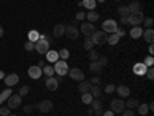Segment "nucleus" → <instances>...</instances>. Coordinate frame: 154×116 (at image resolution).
Masks as SVG:
<instances>
[{"label": "nucleus", "mask_w": 154, "mask_h": 116, "mask_svg": "<svg viewBox=\"0 0 154 116\" xmlns=\"http://www.w3.org/2000/svg\"><path fill=\"white\" fill-rule=\"evenodd\" d=\"M143 63H145V65H146L148 68H149V67H152V65H154V57H152V56H148V57L145 59V62H143Z\"/></svg>", "instance_id": "nucleus-42"}, {"label": "nucleus", "mask_w": 154, "mask_h": 116, "mask_svg": "<svg viewBox=\"0 0 154 116\" xmlns=\"http://www.w3.org/2000/svg\"><path fill=\"white\" fill-rule=\"evenodd\" d=\"M120 23L122 25H128V23H130V19H128V17H120Z\"/></svg>", "instance_id": "nucleus-52"}, {"label": "nucleus", "mask_w": 154, "mask_h": 116, "mask_svg": "<svg viewBox=\"0 0 154 116\" xmlns=\"http://www.w3.org/2000/svg\"><path fill=\"white\" fill-rule=\"evenodd\" d=\"M8 116H17V114H8Z\"/></svg>", "instance_id": "nucleus-59"}, {"label": "nucleus", "mask_w": 154, "mask_h": 116, "mask_svg": "<svg viewBox=\"0 0 154 116\" xmlns=\"http://www.w3.org/2000/svg\"><path fill=\"white\" fill-rule=\"evenodd\" d=\"M22 105V96L20 95H11L8 98V107L12 110V108H19Z\"/></svg>", "instance_id": "nucleus-11"}, {"label": "nucleus", "mask_w": 154, "mask_h": 116, "mask_svg": "<svg viewBox=\"0 0 154 116\" xmlns=\"http://www.w3.org/2000/svg\"><path fill=\"white\" fill-rule=\"evenodd\" d=\"M38 37H40V33L35 31V30H31L28 33V39H29V42H32V44H35L38 40Z\"/></svg>", "instance_id": "nucleus-30"}, {"label": "nucleus", "mask_w": 154, "mask_h": 116, "mask_svg": "<svg viewBox=\"0 0 154 116\" xmlns=\"http://www.w3.org/2000/svg\"><path fill=\"white\" fill-rule=\"evenodd\" d=\"M125 101L122 98H117V99H112L111 101V111L112 113H122L125 110Z\"/></svg>", "instance_id": "nucleus-6"}, {"label": "nucleus", "mask_w": 154, "mask_h": 116, "mask_svg": "<svg viewBox=\"0 0 154 116\" xmlns=\"http://www.w3.org/2000/svg\"><path fill=\"white\" fill-rule=\"evenodd\" d=\"M25 50H26V51H34V44L28 40L26 44H25Z\"/></svg>", "instance_id": "nucleus-49"}, {"label": "nucleus", "mask_w": 154, "mask_h": 116, "mask_svg": "<svg viewBox=\"0 0 154 116\" xmlns=\"http://www.w3.org/2000/svg\"><path fill=\"white\" fill-rule=\"evenodd\" d=\"M89 82H91L93 85H99V84L102 82V79H100V76H97V74H94V77H93V79H91V81H89Z\"/></svg>", "instance_id": "nucleus-46"}, {"label": "nucleus", "mask_w": 154, "mask_h": 116, "mask_svg": "<svg viewBox=\"0 0 154 116\" xmlns=\"http://www.w3.org/2000/svg\"><path fill=\"white\" fill-rule=\"evenodd\" d=\"M96 2H99V3H103V2H106V0H96Z\"/></svg>", "instance_id": "nucleus-58"}, {"label": "nucleus", "mask_w": 154, "mask_h": 116, "mask_svg": "<svg viewBox=\"0 0 154 116\" xmlns=\"http://www.w3.org/2000/svg\"><path fill=\"white\" fill-rule=\"evenodd\" d=\"M114 92H116V85H114V84H106L105 93H106V95H111V93H114Z\"/></svg>", "instance_id": "nucleus-40"}, {"label": "nucleus", "mask_w": 154, "mask_h": 116, "mask_svg": "<svg viewBox=\"0 0 154 116\" xmlns=\"http://www.w3.org/2000/svg\"><path fill=\"white\" fill-rule=\"evenodd\" d=\"M94 47H96V45H94V42L91 40V37H85V42H83V48L89 51V50H94Z\"/></svg>", "instance_id": "nucleus-33"}, {"label": "nucleus", "mask_w": 154, "mask_h": 116, "mask_svg": "<svg viewBox=\"0 0 154 116\" xmlns=\"http://www.w3.org/2000/svg\"><path fill=\"white\" fill-rule=\"evenodd\" d=\"M53 107H54V104L51 101H40L35 105V108L40 111V113H49L51 110H53Z\"/></svg>", "instance_id": "nucleus-10"}, {"label": "nucleus", "mask_w": 154, "mask_h": 116, "mask_svg": "<svg viewBox=\"0 0 154 116\" xmlns=\"http://www.w3.org/2000/svg\"><path fill=\"white\" fill-rule=\"evenodd\" d=\"M80 33H82L85 37H91V36L96 33V27H94L91 22H83L82 27H80Z\"/></svg>", "instance_id": "nucleus-7"}, {"label": "nucleus", "mask_w": 154, "mask_h": 116, "mask_svg": "<svg viewBox=\"0 0 154 116\" xmlns=\"http://www.w3.org/2000/svg\"><path fill=\"white\" fill-rule=\"evenodd\" d=\"M5 76H6V74H5L3 71H0V79H3V77H5Z\"/></svg>", "instance_id": "nucleus-56"}, {"label": "nucleus", "mask_w": 154, "mask_h": 116, "mask_svg": "<svg viewBox=\"0 0 154 116\" xmlns=\"http://www.w3.org/2000/svg\"><path fill=\"white\" fill-rule=\"evenodd\" d=\"M68 74L72 81H77V82H82L85 79V73L80 68H71V70H68Z\"/></svg>", "instance_id": "nucleus-9"}, {"label": "nucleus", "mask_w": 154, "mask_h": 116, "mask_svg": "<svg viewBox=\"0 0 154 116\" xmlns=\"http://www.w3.org/2000/svg\"><path fill=\"white\" fill-rule=\"evenodd\" d=\"M146 77L149 81H152L154 79V70H152V67H149L148 70H146Z\"/></svg>", "instance_id": "nucleus-47"}, {"label": "nucleus", "mask_w": 154, "mask_h": 116, "mask_svg": "<svg viewBox=\"0 0 154 116\" xmlns=\"http://www.w3.org/2000/svg\"><path fill=\"white\" fill-rule=\"evenodd\" d=\"M59 51H54V50H49L48 53H46V60L51 62V63H56L59 60Z\"/></svg>", "instance_id": "nucleus-17"}, {"label": "nucleus", "mask_w": 154, "mask_h": 116, "mask_svg": "<svg viewBox=\"0 0 154 116\" xmlns=\"http://www.w3.org/2000/svg\"><path fill=\"white\" fill-rule=\"evenodd\" d=\"M42 73L46 74V77H51V76H54V68L53 67H43L42 68Z\"/></svg>", "instance_id": "nucleus-38"}, {"label": "nucleus", "mask_w": 154, "mask_h": 116, "mask_svg": "<svg viewBox=\"0 0 154 116\" xmlns=\"http://www.w3.org/2000/svg\"><path fill=\"white\" fill-rule=\"evenodd\" d=\"M116 92H117V95L123 99V98H128V96H130V88H128L126 85H120V87H117V88H116Z\"/></svg>", "instance_id": "nucleus-18"}, {"label": "nucleus", "mask_w": 154, "mask_h": 116, "mask_svg": "<svg viewBox=\"0 0 154 116\" xmlns=\"http://www.w3.org/2000/svg\"><path fill=\"white\" fill-rule=\"evenodd\" d=\"M93 95L91 93H89V92H86V93H82V102H83V104H86V105H89V104H91V102H93Z\"/></svg>", "instance_id": "nucleus-31"}, {"label": "nucleus", "mask_w": 154, "mask_h": 116, "mask_svg": "<svg viewBox=\"0 0 154 116\" xmlns=\"http://www.w3.org/2000/svg\"><path fill=\"white\" fill-rule=\"evenodd\" d=\"M117 30V22L112 19H106L103 23H102V31H105L106 34H112Z\"/></svg>", "instance_id": "nucleus-5"}, {"label": "nucleus", "mask_w": 154, "mask_h": 116, "mask_svg": "<svg viewBox=\"0 0 154 116\" xmlns=\"http://www.w3.org/2000/svg\"><path fill=\"white\" fill-rule=\"evenodd\" d=\"M88 57L91 59V62H97V59H99L100 56H99V53H97L96 50H89V54H88Z\"/></svg>", "instance_id": "nucleus-37"}, {"label": "nucleus", "mask_w": 154, "mask_h": 116, "mask_svg": "<svg viewBox=\"0 0 154 116\" xmlns=\"http://www.w3.org/2000/svg\"><path fill=\"white\" fill-rule=\"evenodd\" d=\"M53 68H54V73H56L57 76H62V77L65 76V74H68V70H69L66 60H62V59L57 60V62L54 63V67H53Z\"/></svg>", "instance_id": "nucleus-2"}, {"label": "nucleus", "mask_w": 154, "mask_h": 116, "mask_svg": "<svg viewBox=\"0 0 154 116\" xmlns=\"http://www.w3.org/2000/svg\"><path fill=\"white\" fill-rule=\"evenodd\" d=\"M53 36L56 39H60L62 36H65V27H63V25H56L54 30H53Z\"/></svg>", "instance_id": "nucleus-21"}, {"label": "nucleus", "mask_w": 154, "mask_h": 116, "mask_svg": "<svg viewBox=\"0 0 154 116\" xmlns=\"http://www.w3.org/2000/svg\"><path fill=\"white\" fill-rule=\"evenodd\" d=\"M43 73H42V68L40 67H37V65H31L28 68V76L31 77V79H38Z\"/></svg>", "instance_id": "nucleus-15"}, {"label": "nucleus", "mask_w": 154, "mask_h": 116, "mask_svg": "<svg viewBox=\"0 0 154 116\" xmlns=\"http://www.w3.org/2000/svg\"><path fill=\"white\" fill-rule=\"evenodd\" d=\"M128 8H130L131 12H134V11H142V9H140V8H142V5H140V2H137V0L131 2L130 5H128Z\"/></svg>", "instance_id": "nucleus-34"}, {"label": "nucleus", "mask_w": 154, "mask_h": 116, "mask_svg": "<svg viewBox=\"0 0 154 116\" xmlns=\"http://www.w3.org/2000/svg\"><path fill=\"white\" fill-rule=\"evenodd\" d=\"M9 111H11V108H9L8 105H6V107H0V114H2V116H8Z\"/></svg>", "instance_id": "nucleus-44"}, {"label": "nucleus", "mask_w": 154, "mask_h": 116, "mask_svg": "<svg viewBox=\"0 0 154 116\" xmlns=\"http://www.w3.org/2000/svg\"><path fill=\"white\" fill-rule=\"evenodd\" d=\"M117 12H119L120 17H130V14H131V11H130V8H128V5H122Z\"/></svg>", "instance_id": "nucleus-28"}, {"label": "nucleus", "mask_w": 154, "mask_h": 116, "mask_svg": "<svg viewBox=\"0 0 154 116\" xmlns=\"http://www.w3.org/2000/svg\"><path fill=\"white\" fill-rule=\"evenodd\" d=\"M148 110H149V111L154 110V102H149V104H148Z\"/></svg>", "instance_id": "nucleus-54"}, {"label": "nucleus", "mask_w": 154, "mask_h": 116, "mask_svg": "<svg viewBox=\"0 0 154 116\" xmlns=\"http://www.w3.org/2000/svg\"><path fill=\"white\" fill-rule=\"evenodd\" d=\"M60 81H62V76H57V77L51 76V77H46V82H45L46 90H49V92H54V90H57Z\"/></svg>", "instance_id": "nucleus-4"}, {"label": "nucleus", "mask_w": 154, "mask_h": 116, "mask_svg": "<svg viewBox=\"0 0 154 116\" xmlns=\"http://www.w3.org/2000/svg\"><path fill=\"white\" fill-rule=\"evenodd\" d=\"M89 105H91V108H93L94 116H102V113H103V105H102V102L99 99H93V102Z\"/></svg>", "instance_id": "nucleus-12"}, {"label": "nucleus", "mask_w": 154, "mask_h": 116, "mask_svg": "<svg viewBox=\"0 0 154 116\" xmlns=\"http://www.w3.org/2000/svg\"><path fill=\"white\" fill-rule=\"evenodd\" d=\"M85 19H88L91 23H93V22H97V20H99V12H96V11H89Z\"/></svg>", "instance_id": "nucleus-32"}, {"label": "nucleus", "mask_w": 154, "mask_h": 116, "mask_svg": "<svg viewBox=\"0 0 154 116\" xmlns=\"http://www.w3.org/2000/svg\"><path fill=\"white\" fill-rule=\"evenodd\" d=\"M89 71H93L94 74L99 76L102 71H103V67H102L99 62H91V63H89Z\"/></svg>", "instance_id": "nucleus-22"}, {"label": "nucleus", "mask_w": 154, "mask_h": 116, "mask_svg": "<svg viewBox=\"0 0 154 116\" xmlns=\"http://www.w3.org/2000/svg\"><path fill=\"white\" fill-rule=\"evenodd\" d=\"M97 62H99V63H100V65L103 67V68H105V67L108 65V57H105V56H102V57H99V59H97Z\"/></svg>", "instance_id": "nucleus-41"}, {"label": "nucleus", "mask_w": 154, "mask_h": 116, "mask_svg": "<svg viewBox=\"0 0 154 116\" xmlns=\"http://www.w3.org/2000/svg\"><path fill=\"white\" fill-rule=\"evenodd\" d=\"M96 0H82V2H79V5L80 6H83V8H86V9H89V11H94L96 9Z\"/></svg>", "instance_id": "nucleus-19"}, {"label": "nucleus", "mask_w": 154, "mask_h": 116, "mask_svg": "<svg viewBox=\"0 0 154 116\" xmlns=\"http://www.w3.org/2000/svg\"><path fill=\"white\" fill-rule=\"evenodd\" d=\"M28 93H29V87L28 85H22V88L19 90V95L23 98V96H26Z\"/></svg>", "instance_id": "nucleus-39"}, {"label": "nucleus", "mask_w": 154, "mask_h": 116, "mask_svg": "<svg viewBox=\"0 0 154 116\" xmlns=\"http://www.w3.org/2000/svg\"><path fill=\"white\" fill-rule=\"evenodd\" d=\"M120 40V37L116 34V33H112V34H108V40H106V44H109V45H117V42Z\"/></svg>", "instance_id": "nucleus-29"}, {"label": "nucleus", "mask_w": 154, "mask_h": 116, "mask_svg": "<svg viewBox=\"0 0 154 116\" xmlns=\"http://www.w3.org/2000/svg\"><path fill=\"white\" fill-rule=\"evenodd\" d=\"M130 23L131 25H134V27H137V25H140L143 22V19H145V16H143V12L142 11H134V12H131L130 14Z\"/></svg>", "instance_id": "nucleus-8"}, {"label": "nucleus", "mask_w": 154, "mask_h": 116, "mask_svg": "<svg viewBox=\"0 0 154 116\" xmlns=\"http://www.w3.org/2000/svg\"><path fill=\"white\" fill-rule=\"evenodd\" d=\"M59 57H60L62 60H66V59L69 57V50H66V48H62V50L59 51Z\"/></svg>", "instance_id": "nucleus-35"}, {"label": "nucleus", "mask_w": 154, "mask_h": 116, "mask_svg": "<svg viewBox=\"0 0 154 116\" xmlns=\"http://www.w3.org/2000/svg\"><path fill=\"white\" fill-rule=\"evenodd\" d=\"M34 50L37 51L38 54H46L49 51V42H48V37L45 34H40L38 40L34 44Z\"/></svg>", "instance_id": "nucleus-1"}, {"label": "nucleus", "mask_w": 154, "mask_h": 116, "mask_svg": "<svg viewBox=\"0 0 154 116\" xmlns=\"http://www.w3.org/2000/svg\"><path fill=\"white\" fill-rule=\"evenodd\" d=\"M122 114H123V116H136L134 110H130V108H125V110L122 111Z\"/></svg>", "instance_id": "nucleus-48"}, {"label": "nucleus", "mask_w": 154, "mask_h": 116, "mask_svg": "<svg viewBox=\"0 0 154 116\" xmlns=\"http://www.w3.org/2000/svg\"><path fill=\"white\" fill-rule=\"evenodd\" d=\"M139 104H140V102H139L137 99L131 98V99H128V101L125 102V107H126V108H130V110H134V108L139 107Z\"/></svg>", "instance_id": "nucleus-25"}, {"label": "nucleus", "mask_w": 154, "mask_h": 116, "mask_svg": "<svg viewBox=\"0 0 154 116\" xmlns=\"http://www.w3.org/2000/svg\"><path fill=\"white\" fill-rule=\"evenodd\" d=\"M116 34H117L119 37H123V36L126 34V31H125V30H120V28H117V30H116Z\"/></svg>", "instance_id": "nucleus-50"}, {"label": "nucleus", "mask_w": 154, "mask_h": 116, "mask_svg": "<svg viewBox=\"0 0 154 116\" xmlns=\"http://www.w3.org/2000/svg\"><path fill=\"white\" fill-rule=\"evenodd\" d=\"M142 34H143V30H142V27H140V25H137V27L131 28V31H130V36H131L133 39H139V37H142Z\"/></svg>", "instance_id": "nucleus-23"}, {"label": "nucleus", "mask_w": 154, "mask_h": 116, "mask_svg": "<svg viewBox=\"0 0 154 116\" xmlns=\"http://www.w3.org/2000/svg\"><path fill=\"white\" fill-rule=\"evenodd\" d=\"M3 36V27H0V37Z\"/></svg>", "instance_id": "nucleus-57"}, {"label": "nucleus", "mask_w": 154, "mask_h": 116, "mask_svg": "<svg viewBox=\"0 0 154 116\" xmlns=\"http://www.w3.org/2000/svg\"><path fill=\"white\" fill-rule=\"evenodd\" d=\"M88 116H94V114H88Z\"/></svg>", "instance_id": "nucleus-60"}, {"label": "nucleus", "mask_w": 154, "mask_h": 116, "mask_svg": "<svg viewBox=\"0 0 154 116\" xmlns=\"http://www.w3.org/2000/svg\"><path fill=\"white\" fill-rule=\"evenodd\" d=\"M148 50H149V53H151V56H152V53H154V47H152V44H149V48H148Z\"/></svg>", "instance_id": "nucleus-55"}, {"label": "nucleus", "mask_w": 154, "mask_h": 116, "mask_svg": "<svg viewBox=\"0 0 154 116\" xmlns=\"http://www.w3.org/2000/svg\"><path fill=\"white\" fill-rule=\"evenodd\" d=\"M65 36L68 39H71V40H75L77 37H79V30H77L75 27H72V25H69V27H65Z\"/></svg>", "instance_id": "nucleus-14"}, {"label": "nucleus", "mask_w": 154, "mask_h": 116, "mask_svg": "<svg viewBox=\"0 0 154 116\" xmlns=\"http://www.w3.org/2000/svg\"><path fill=\"white\" fill-rule=\"evenodd\" d=\"M142 36H143V39H145V40H146L148 44H152V40H154V31H152L151 28L145 30Z\"/></svg>", "instance_id": "nucleus-26"}, {"label": "nucleus", "mask_w": 154, "mask_h": 116, "mask_svg": "<svg viewBox=\"0 0 154 116\" xmlns=\"http://www.w3.org/2000/svg\"><path fill=\"white\" fill-rule=\"evenodd\" d=\"M11 95H12V92H11V88H9V87H8L6 90H3V92L0 93V105H2L5 101H8V98H9Z\"/></svg>", "instance_id": "nucleus-27"}, {"label": "nucleus", "mask_w": 154, "mask_h": 116, "mask_svg": "<svg viewBox=\"0 0 154 116\" xmlns=\"http://www.w3.org/2000/svg\"><path fill=\"white\" fill-rule=\"evenodd\" d=\"M137 111L142 114V116H145L149 110H148V104H139V107H137Z\"/></svg>", "instance_id": "nucleus-36"}, {"label": "nucleus", "mask_w": 154, "mask_h": 116, "mask_svg": "<svg viewBox=\"0 0 154 116\" xmlns=\"http://www.w3.org/2000/svg\"><path fill=\"white\" fill-rule=\"evenodd\" d=\"M89 93L93 95L94 99H99V98L102 96V88H100V85H91V88H89Z\"/></svg>", "instance_id": "nucleus-24"}, {"label": "nucleus", "mask_w": 154, "mask_h": 116, "mask_svg": "<svg viewBox=\"0 0 154 116\" xmlns=\"http://www.w3.org/2000/svg\"><path fill=\"white\" fill-rule=\"evenodd\" d=\"M5 79V84H6V87H14L16 84H19V74H16V73H12V74H8V76H5L3 77Z\"/></svg>", "instance_id": "nucleus-16"}, {"label": "nucleus", "mask_w": 154, "mask_h": 116, "mask_svg": "<svg viewBox=\"0 0 154 116\" xmlns=\"http://www.w3.org/2000/svg\"><path fill=\"white\" fill-rule=\"evenodd\" d=\"M91 82L89 81H86V79H83L80 84H79V87H77V90H79L80 93H86V92H89V88H91Z\"/></svg>", "instance_id": "nucleus-20"}, {"label": "nucleus", "mask_w": 154, "mask_h": 116, "mask_svg": "<svg viewBox=\"0 0 154 116\" xmlns=\"http://www.w3.org/2000/svg\"><path fill=\"white\" fill-rule=\"evenodd\" d=\"M32 108H34L32 105H25V107H23V111H25V113H31Z\"/></svg>", "instance_id": "nucleus-51"}, {"label": "nucleus", "mask_w": 154, "mask_h": 116, "mask_svg": "<svg viewBox=\"0 0 154 116\" xmlns=\"http://www.w3.org/2000/svg\"><path fill=\"white\" fill-rule=\"evenodd\" d=\"M116 2H120V0H116Z\"/></svg>", "instance_id": "nucleus-61"}, {"label": "nucleus", "mask_w": 154, "mask_h": 116, "mask_svg": "<svg viewBox=\"0 0 154 116\" xmlns=\"http://www.w3.org/2000/svg\"><path fill=\"white\" fill-rule=\"evenodd\" d=\"M85 17H86V14H85L83 11H79V12H77V14H75V20H77V22H80V20H83Z\"/></svg>", "instance_id": "nucleus-45"}, {"label": "nucleus", "mask_w": 154, "mask_h": 116, "mask_svg": "<svg viewBox=\"0 0 154 116\" xmlns=\"http://www.w3.org/2000/svg\"><path fill=\"white\" fill-rule=\"evenodd\" d=\"M146 70H148V67L145 65L143 62H137V63H134V67H133V71L137 76H145L146 74Z\"/></svg>", "instance_id": "nucleus-13"}, {"label": "nucleus", "mask_w": 154, "mask_h": 116, "mask_svg": "<svg viewBox=\"0 0 154 116\" xmlns=\"http://www.w3.org/2000/svg\"><path fill=\"white\" fill-rule=\"evenodd\" d=\"M102 116H114V113H112L111 110H106V111L102 113Z\"/></svg>", "instance_id": "nucleus-53"}, {"label": "nucleus", "mask_w": 154, "mask_h": 116, "mask_svg": "<svg viewBox=\"0 0 154 116\" xmlns=\"http://www.w3.org/2000/svg\"><path fill=\"white\" fill-rule=\"evenodd\" d=\"M152 22H154L152 17H145L142 23H145V27H146V28H151V27H152Z\"/></svg>", "instance_id": "nucleus-43"}, {"label": "nucleus", "mask_w": 154, "mask_h": 116, "mask_svg": "<svg viewBox=\"0 0 154 116\" xmlns=\"http://www.w3.org/2000/svg\"><path fill=\"white\" fill-rule=\"evenodd\" d=\"M91 40L94 42V45H105L108 40V34L105 31H96L91 36Z\"/></svg>", "instance_id": "nucleus-3"}]
</instances>
